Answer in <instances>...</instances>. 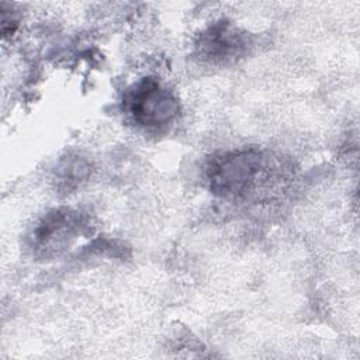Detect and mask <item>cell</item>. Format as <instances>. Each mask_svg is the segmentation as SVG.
<instances>
[{
    "instance_id": "1",
    "label": "cell",
    "mask_w": 360,
    "mask_h": 360,
    "mask_svg": "<svg viewBox=\"0 0 360 360\" xmlns=\"http://www.w3.org/2000/svg\"><path fill=\"white\" fill-rule=\"evenodd\" d=\"M287 172L278 159L255 149H236L214 155L205 166L210 190L225 198H249L264 193Z\"/></svg>"
},
{
    "instance_id": "2",
    "label": "cell",
    "mask_w": 360,
    "mask_h": 360,
    "mask_svg": "<svg viewBox=\"0 0 360 360\" xmlns=\"http://www.w3.org/2000/svg\"><path fill=\"white\" fill-rule=\"evenodd\" d=\"M122 107L131 120L143 128H162L180 112L174 94L155 77H142L128 87Z\"/></svg>"
},
{
    "instance_id": "3",
    "label": "cell",
    "mask_w": 360,
    "mask_h": 360,
    "mask_svg": "<svg viewBox=\"0 0 360 360\" xmlns=\"http://www.w3.org/2000/svg\"><path fill=\"white\" fill-rule=\"evenodd\" d=\"M84 224L79 212L69 208H59L48 212L32 232V249L39 257H51L80 235Z\"/></svg>"
},
{
    "instance_id": "4",
    "label": "cell",
    "mask_w": 360,
    "mask_h": 360,
    "mask_svg": "<svg viewBox=\"0 0 360 360\" xmlns=\"http://www.w3.org/2000/svg\"><path fill=\"white\" fill-rule=\"evenodd\" d=\"M195 46L202 60L228 63L245 53L248 38L231 22L218 21L201 32Z\"/></svg>"
}]
</instances>
